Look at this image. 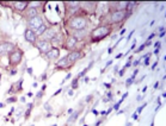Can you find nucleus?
I'll return each instance as SVG.
<instances>
[{
  "label": "nucleus",
  "mask_w": 166,
  "mask_h": 126,
  "mask_svg": "<svg viewBox=\"0 0 166 126\" xmlns=\"http://www.w3.org/2000/svg\"><path fill=\"white\" fill-rule=\"evenodd\" d=\"M53 126H57V125H55V124H54V125H53Z\"/></svg>",
  "instance_id": "8fccbe9b"
},
{
  "label": "nucleus",
  "mask_w": 166,
  "mask_h": 126,
  "mask_svg": "<svg viewBox=\"0 0 166 126\" xmlns=\"http://www.w3.org/2000/svg\"><path fill=\"white\" fill-rule=\"evenodd\" d=\"M92 112H93V113H94V114H97V115H98V114H99V113H98V111H96V110H93V111H92Z\"/></svg>",
  "instance_id": "a18cd8bd"
},
{
  "label": "nucleus",
  "mask_w": 166,
  "mask_h": 126,
  "mask_svg": "<svg viewBox=\"0 0 166 126\" xmlns=\"http://www.w3.org/2000/svg\"><path fill=\"white\" fill-rule=\"evenodd\" d=\"M24 37H25V41L26 42H29V43H31V44H36V40H37V36H36V33L32 31V30H30V29H26L25 30V32H24Z\"/></svg>",
  "instance_id": "f8f14e48"
},
{
  "label": "nucleus",
  "mask_w": 166,
  "mask_h": 126,
  "mask_svg": "<svg viewBox=\"0 0 166 126\" xmlns=\"http://www.w3.org/2000/svg\"><path fill=\"white\" fill-rule=\"evenodd\" d=\"M136 6V3L135 1H129L128 4H127V7H125V12L128 13V14H130L132 13V11L134 10V7Z\"/></svg>",
  "instance_id": "6ab92c4d"
},
{
  "label": "nucleus",
  "mask_w": 166,
  "mask_h": 126,
  "mask_svg": "<svg viewBox=\"0 0 166 126\" xmlns=\"http://www.w3.org/2000/svg\"><path fill=\"white\" fill-rule=\"evenodd\" d=\"M139 63H140V61H139V60H138V61H135V62H134V63H133V65H134V67H135V65H138V64H139Z\"/></svg>",
  "instance_id": "f704fd0d"
},
{
  "label": "nucleus",
  "mask_w": 166,
  "mask_h": 126,
  "mask_svg": "<svg viewBox=\"0 0 166 126\" xmlns=\"http://www.w3.org/2000/svg\"><path fill=\"white\" fill-rule=\"evenodd\" d=\"M42 93H43V92H41V93H38V94H37V98H41V96H42Z\"/></svg>",
  "instance_id": "a19ab883"
},
{
  "label": "nucleus",
  "mask_w": 166,
  "mask_h": 126,
  "mask_svg": "<svg viewBox=\"0 0 166 126\" xmlns=\"http://www.w3.org/2000/svg\"><path fill=\"white\" fill-rule=\"evenodd\" d=\"M47 29H48V26L45 25V24H43L42 26H40V27H38L37 29V30H36V36H42L44 32H45V30H47Z\"/></svg>",
  "instance_id": "aec40b11"
},
{
  "label": "nucleus",
  "mask_w": 166,
  "mask_h": 126,
  "mask_svg": "<svg viewBox=\"0 0 166 126\" xmlns=\"http://www.w3.org/2000/svg\"><path fill=\"white\" fill-rule=\"evenodd\" d=\"M111 31H112V26L109 24L108 25H101L98 27H96L91 32V41L92 42H99L101 40L105 38L106 36H109Z\"/></svg>",
  "instance_id": "f257e3e1"
},
{
  "label": "nucleus",
  "mask_w": 166,
  "mask_h": 126,
  "mask_svg": "<svg viewBox=\"0 0 166 126\" xmlns=\"http://www.w3.org/2000/svg\"><path fill=\"white\" fill-rule=\"evenodd\" d=\"M91 100H92V96H91V95H89V96L86 98V101H91Z\"/></svg>",
  "instance_id": "473e14b6"
},
{
  "label": "nucleus",
  "mask_w": 166,
  "mask_h": 126,
  "mask_svg": "<svg viewBox=\"0 0 166 126\" xmlns=\"http://www.w3.org/2000/svg\"><path fill=\"white\" fill-rule=\"evenodd\" d=\"M78 81H79V77H76V79H74V80L72 81V88H73V89L76 88V83H78Z\"/></svg>",
  "instance_id": "b1692460"
},
{
  "label": "nucleus",
  "mask_w": 166,
  "mask_h": 126,
  "mask_svg": "<svg viewBox=\"0 0 166 126\" xmlns=\"http://www.w3.org/2000/svg\"><path fill=\"white\" fill-rule=\"evenodd\" d=\"M151 126H154V124H153V123H152V124H151Z\"/></svg>",
  "instance_id": "09e8293b"
},
{
  "label": "nucleus",
  "mask_w": 166,
  "mask_h": 126,
  "mask_svg": "<svg viewBox=\"0 0 166 126\" xmlns=\"http://www.w3.org/2000/svg\"><path fill=\"white\" fill-rule=\"evenodd\" d=\"M159 50H160V48H157V49L154 50V54H158V52H159Z\"/></svg>",
  "instance_id": "e433bc0d"
},
{
  "label": "nucleus",
  "mask_w": 166,
  "mask_h": 126,
  "mask_svg": "<svg viewBox=\"0 0 166 126\" xmlns=\"http://www.w3.org/2000/svg\"><path fill=\"white\" fill-rule=\"evenodd\" d=\"M32 104H29L28 105V110H26V112H25V119H28L29 118V115H30V113H31V110H32Z\"/></svg>",
  "instance_id": "412c9836"
},
{
  "label": "nucleus",
  "mask_w": 166,
  "mask_h": 126,
  "mask_svg": "<svg viewBox=\"0 0 166 126\" xmlns=\"http://www.w3.org/2000/svg\"><path fill=\"white\" fill-rule=\"evenodd\" d=\"M78 41H79V40H78L76 37H74L73 35H70V36L66 38V41H65V42H66V43H65V48H66L67 50L74 49L75 45L78 44Z\"/></svg>",
  "instance_id": "9d476101"
},
{
  "label": "nucleus",
  "mask_w": 166,
  "mask_h": 126,
  "mask_svg": "<svg viewBox=\"0 0 166 126\" xmlns=\"http://www.w3.org/2000/svg\"><path fill=\"white\" fill-rule=\"evenodd\" d=\"M65 42V38H63V35L61 33V32H57L55 36H54V38L49 42L50 44H52V46L53 48H57V46H60L62 43Z\"/></svg>",
  "instance_id": "9b49d317"
},
{
  "label": "nucleus",
  "mask_w": 166,
  "mask_h": 126,
  "mask_svg": "<svg viewBox=\"0 0 166 126\" xmlns=\"http://www.w3.org/2000/svg\"><path fill=\"white\" fill-rule=\"evenodd\" d=\"M22 59H23V51L21 49H18V48H16V49L8 55V64L12 67H16L22 62Z\"/></svg>",
  "instance_id": "20e7f679"
},
{
  "label": "nucleus",
  "mask_w": 166,
  "mask_h": 126,
  "mask_svg": "<svg viewBox=\"0 0 166 126\" xmlns=\"http://www.w3.org/2000/svg\"><path fill=\"white\" fill-rule=\"evenodd\" d=\"M16 73H17V72H16V70H12V72H11V75H14V74H16Z\"/></svg>",
  "instance_id": "de8ad7c7"
},
{
  "label": "nucleus",
  "mask_w": 166,
  "mask_h": 126,
  "mask_svg": "<svg viewBox=\"0 0 166 126\" xmlns=\"http://www.w3.org/2000/svg\"><path fill=\"white\" fill-rule=\"evenodd\" d=\"M159 45H160V42H159V41H158L157 43H155V44H154V46H155V48H159Z\"/></svg>",
  "instance_id": "72a5a7b5"
},
{
  "label": "nucleus",
  "mask_w": 166,
  "mask_h": 126,
  "mask_svg": "<svg viewBox=\"0 0 166 126\" xmlns=\"http://www.w3.org/2000/svg\"><path fill=\"white\" fill-rule=\"evenodd\" d=\"M28 73L29 74H32V69H31V68H28Z\"/></svg>",
  "instance_id": "c9c22d12"
},
{
  "label": "nucleus",
  "mask_w": 166,
  "mask_h": 126,
  "mask_svg": "<svg viewBox=\"0 0 166 126\" xmlns=\"http://www.w3.org/2000/svg\"><path fill=\"white\" fill-rule=\"evenodd\" d=\"M145 60H146V61H145V65H148V64H149V60H148V59H145Z\"/></svg>",
  "instance_id": "2f4dec72"
},
{
  "label": "nucleus",
  "mask_w": 166,
  "mask_h": 126,
  "mask_svg": "<svg viewBox=\"0 0 166 126\" xmlns=\"http://www.w3.org/2000/svg\"><path fill=\"white\" fill-rule=\"evenodd\" d=\"M42 25H43V19H42V17L40 14L34 17V18L28 19V26H29L28 29H30V30H32L34 32Z\"/></svg>",
  "instance_id": "423d86ee"
},
{
  "label": "nucleus",
  "mask_w": 166,
  "mask_h": 126,
  "mask_svg": "<svg viewBox=\"0 0 166 126\" xmlns=\"http://www.w3.org/2000/svg\"><path fill=\"white\" fill-rule=\"evenodd\" d=\"M123 73H124V68H123V69H122V70H121V72H120V75H121V76H122V75H123Z\"/></svg>",
  "instance_id": "37998d69"
},
{
  "label": "nucleus",
  "mask_w": 166,
  "mask_h": 126,
  "mask_svg": "<svg viewBox=\"0 0 166 126\" xmlns=\"http://www.w3.org/2000/svg\"><path fill=\"white\" fill-rule=\"evenodd\" d=\"M14 101H17L16 98H10V99H7V102H14Z\"/></svg>",
  "instance_id": "cd10ccee"
},
{
  "label": "nucleus",
  "mask_w": 166,
  "mask_h": 126,
  "mask_svg": "<svg viewBox=\"0 0 166 126\" xmlns=\"http://www.w3.org/2000/svg\"><path fill=\"white\" fill-rule=\"evenodd\" d=\"M68 26L73 30H84V29L87 26V19L84 17V16H73L68 19Z\"/></svg>",
  "instance_id": "f03ea898"
},
{
  "label": "nucleus",
  "mask_w": 166,
  "mask_h": 126,
  "mask_svg": "<svg viewBox=\"0 0 166 126\" xmlns=\"http://www.w3.org/2000/svg\"><path fill=\"white\" fill-rule=\"evenodd\" d=\"M57 33V29L55 27V26H53V27H49V29H47L45 30V32L41 36L42 37V41H45V42H48V41H52L53 38H54V36Z\"/></svg>",
  "instance_id": "1a4fd4ad"
},
{
  "label": "nucleus",
  "mask_w": 166,
  "mask_h": 126,
  "mask_svg": "<svg viewBox=\"0 0 166 126\" xmlns=\"http://www.w3.org/2000/svg\"><path fill=\"white\" fill-rule=\"evenodd\" d=\"M134 79H135V76H132V77H129V79H128V80H127V81H125V84H127V86H130V84L133 83Z\"/></svg>",
  "instance_id": "5701e85b"
},
{
  "label": "nucleus",
  "mask_w": 166,
  "mask_h": 126,
  "mask_svg": "<svg viewBox=\"0 0 166 126\" xmlns=\"http://www.w3.org/2000/svg\"><path fill=\"white\" fill-rule=\"evenodd\" d=\"M138 73H139V70H138V69H136V70L134 72V74H133V76H135V75H136V74H138Z\"/></svg>",
  "instance_id": "c03bdc74"
},
{
  "label": "nucleus",
  "mask_w": 166,
  "mask_h": 126,
  "mask_svg": "<svg viewBox=\"0 0 166 126\" xmlns=\"http://www.w3.org/2000/svg\"><path fill=\"white\" fill-rule=\"evenodd\" d=\"M154 35H155V33H151V36L148 37V40H147V41H149V42H151V40H152V38H154Z\"/></svg>",
  "instance_id": "7c9ffc66"
},
{
  "label": "nucleus",
  "mask_w": 166,
  "mask_h": 126,
  "mask_svg": "<svg viewBox=\"0 0 166 126\" xmlns=\"http://www.w3.org/2000/svg\"><path fill=\"white\" fill-rule=\"evenodd\" d=\"M65 6L67 8V12L71 11L70 13H75V11H78V10H80V3L78 1H68V3H65Z\"/></svg>",
  "instance_id": "ddd939ff"
},
{
  "label": "nucleus",
  "mask_w": 166,
  "mask_h": 126,
  "mask_svg": "<svg viewBox=\"0 0 166 126\" xmlns=\"http://www.w3.org/2000/svg\"><path fill=\"white\" fill-rule=\"evenodd\" d=\"M159 36H160V38H161V37H164V36H165V31H163V32H160V35H159Z\"/></svg>",
  "instance_id": "4c0bfd02"
},
{
  "label": "nucleus",
  "mask_w": 166,
  "mask_h": 126,
  "mask_svg": "<svg viewBox=\"0 0 166 126\" xmlns=\"http://www.w3.org/2000/svg\"><path fill=\"white\" fill-rule=\"evenodd\" d=\"M80 7H81V8H84V10H86L87 12H93L94 10L97 8V3H94V1L83 3V4H80Z\"/></svg>",
  "instance_id": "dca6fc26"
},
{
  "label": "nucleus",
  "mask_w": 166,
  "mask_h": 126,
  "mask_svg": "<svg viewBox=\"0 0 166 126\" xmlns=\"http://www.w3.org/2000/svg\"><path fill=\"white\" fill-rule=\"evenodd\" d=\"M120 105H121L120 102H117V104H116V105L114 106V110H116V111H117V110H118V108H120Z\"/></svg>",
  "instance_id": "c85d7f7f"
},
{
  "label": "nucleus",
  "mask_w": 166,
  "mask_h": 126,
  "mask_svg": "<svg viewBox=\"0 0 166 126\" xmlns=\"http://www.w3.org/2000/svg\"><path fill=\"white\" fill-rule=\"evenodd\" d=\"M44 108H45V111H52V107H50V105L49 104H44Z\"/></svg>",
  "instance_id": "a878e982"
},
{
  "label": "nucleus",
  "mask_w": 166,
  "mask_h": 126,
  "mask_svg": "<svg viewBox=\"0 0 166 126\" xmlns=\"http://www.w3.org/2000/svg\"><path fill=\"white\" fill-rule=\"evenodd\" d=\"M128 17V13L125 11H111L110 14H109V25L111 24H118L121 22H123L124 19Z\"/></svg>",
  "instance_id": "7ed1b4c3"
},
{
  "label": "nucleus",
  "mask_w": 166,
  "mask_h": 126,
  "mask_svg": "<svg viewBox=\"0 0 166 126\" xmlns=\"http://www.w3.org/2000/svg\"><path fill=\"white\" fill-rule=\"evenodd\" d=\"M78 115H79V112H74L72 115H71V118L70 119H68V123H72L73 120H75L76 119V117H78Z\"/></svg>",
  "instance_id": "4be33fe9"
},
{
  "label": "nucleus",
  "mask_w": 166,
  "mask_h": 126,
  "mask_svg": "<svg viewBox=\"0 0 166 126\" xmlns=\"http://www.w3.org/2000/svg\"><path fill=\"white\" fill-rule=\"evenodd\" d=\"M24 16L28 18V19H30V18H34L36 16H38V8L36 6H30V7H28L25 10V13Z\"/></svg>",
  "instance_id": "4468645a"
},
{
  "label": "nucleus",
  "mask_w": 166,
  "mask_h": 126,
  "mask_svg": "<svg viewBox=\"0 0 166 126\" xmlns=\"http://www.w3.org/2000/svg\"><path fill=\"white\" fill-rule=\"evenodd\" d=\"M143 107H146V104H145V105H142V106H140V107L138 108V113H141V112H142V110H143Z\"/></svg>",
  "instance_id": "bb28decb"
},
{
  "label": "nucleus",
  "mask_w": 166,
  "mask_h": 126,
  "mask_svg": "<svg viewBox=\"0 0 166 126\" xmlns=\"http://www.w3.org/2000/svg\"><path fill=\"white\" fill-rule=\"evenodd\" d=\"M14 49H16V45L12 42H3V43H0V57L10 55Z\"/></svg>",
  "instance_id": "39448f33"
},
{
  "label": "nucleus",
  "mask_w": 166,
  "mask_h": 126,
  "mask_svg": "<svg viewBox=\"0 0 166 126\" xmlns=\"http://www.w3.org/2000/svg\"><path fill=\"white\" fill-rule=\"evenodd\" d=\"M35 46L37 48V50L40 51V54H42V55H45L53 48L49 42H45V41H42V40L38 42V43H36Z\"/></svg>",
  "instance_id": "0eeeda50"
},
{
  "label": "nucleus",
  "mask_w": 166,
  "mask_h": 126,
  "mask_svg": "<svg viewBox=\"0 0 166 126\" xmlns=\"http://www.w3.org/2000/svg\"><path fill=\"white\" fill-rule=\"evenodd\" d=\"M133 33H134V31H132V32H130V33H129V36H128V40H130V37H132V36H133Z\"/></svg>",
  "instance_id": "ea45409f"
},
{
  "label": "nucleus",
  "mask_w": 166,
  "mask_h": 126,
  "mask_svg": "<svg viewBox=\"0 0 166 126\" xmlns=\"http://www.w3.org/2000/svg\"><path fill=\"white\" fill-rule=\"evenodd\" d=\"M28 5H29L28 1H14L13 3V8L18 12H22V11H25V10L28 8Z\"/></svg>",
  "instance_id": "2eb2a0df"
},
{
  "label": "nucleus",
  "mask_w": 166,
  "mask_h": 126,
  "mask_svg": "<svg viewBox=\"0 0 166 126\" xmlns=\"http://www.w3.org/2000/svg\"><path fill=\"white\" fill-rule=\"evenodd\" d=\"M132 117H133V119H135V120H136V119L139 118V115H138V113H134V114L132 115Z\"/></svg>",
  "instance_id": "c756f323"
},
{
  "label": "nucleus",
  "mask_w": 166,
  "mask_h": 126,
  "mask_svg": "<svg viewBox=\"0 0 166 126\" xmlns=\"http://www.w3.org/2000/svg\"><path fill=\"white\" fill-rule=\"evenodd\" d=\"M145 48H146V45H145V43H143V44H141V45H140V48H139L138 50H135V52H141V51L145 49Z\"/></svg>",
  "instance_id": "393cba45"
},
{
  "label": "nucleus",
  "mask_w": 166,
  "mask_h": 126,
  "mask_svg": "<svg viewBox=\"0 0 166 126\" xmlns=\"http://www.w3.org/2000/svg\"><path fill=\"white\" fill-rule=\"evenodd\" d=\"M61 91H62V89H59V91H57V92H55V94H54V95H57V94H59V93H61Z\"/></svg>",
  "instance_id": "79ce46f5"
},
{
  "label": "nucleus",
  "mask_w": 166,
  "mask_h": 126,
  "mask_svg": "<svg viewBox=\"0 0 166 126\" xmlns=\"http://www.w3.org/2000/svg\"><path fill=\"white\" fill-rule=\"evenodd\" d=\"M4 106H5L4 104H1V102H0V108H3V107H4Z\"/></svg>",
  "instance_id": "49530a36"
},
{
  "label": "nucleus",
  "mask_w": 166,
  "mask_h": 126,
  "mask_svg": "<svg viewBox=\"0 0 166 126\" xmlns=\"http://www.w3.org/2000/svg\"><path fill=\"white\" fill-rule=\"evenodd\" d=\"M0 77H1V75H0Z\"/></svg>",
  "instance_id": "3c124183"
},
{
  "label": "nucleus",
  "mask_w": 166,
  "mask_h": 126,
  "mask_svg": "<svg viewBox=\"0 0 166 126\" xmlns=\"http://www.w3.org/2000/svg\"><path fill=\"white\" fill-rule=\"evenodd\" d=\"M45 55H47V57H48L49 60H56V59H59L60 50H59V48H52V49L48 51Z\"/></svg>",
  "instance_id": "f3484780"
},
{
  "label": "nucleus",
  "mask_w": 166,
  "mask_h": 126,
  "mask_svg": "<svg viewBox=\"0 0 166 126\" xmlns=\"http://www.w3.org/2000/svg\"><path fill=\"white\" fill-rule=\"evenodd\" d=\"M71 65H73V64H72L70 61H68L67 56L62 57L61 60H59V61L56 62V68H68V67H71Z\"/></svg>",
  "instance_id": "a211bd4d"
},
{
  "label": "nucleus",
  "mask_w": 166,
  "mask_h": 126,
  "mask_svg": "<svg viewBox=\"0 0 166 126\" xmlns=\"http://www.w3.org/2000/svg\"><path fill=\"white\" fill-rule=\"evenodd\" d=\"M105 87H106V88H110L111 84H110V83H105Z\"/></svg>",
  "instance_id": "58836bf2"
},
{
  "label": "nucleus",
  "mask_w": 166,
  "mask_h": 126,
  "mask_svg": "<svg viewBox=\"0 0 166 126\" xmlns=\"http://www.w3.org/2000/svg\"><path fill=\"white\" fill-rule=\"evenodd\" d=\"M66 56H67L68 61H70V62L73 64V63H75L78 60L81 59V57L84 56V52H83L81 50H72L71 52H68V55H66Z\"/></svg>",
  "instance_id": "6e6552de"
}]
</instances>
